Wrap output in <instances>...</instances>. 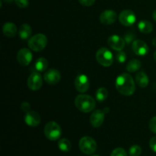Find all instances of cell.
Masks as SVG:
<instances>
[{
    "instance_id": "cell-1",
    "label": "cell",
    "mask_w": 156,
    "mask_h": 156,
    "mask_svg": "<svg viewBox=\"0 0 156 156\" xmlns=\"http://www.w3.org/2000/svg\"><path fill=\"white\" fill-rule=\"evenodd\" d=\"M115 86L117 91L124 96L132 95L136 90L133 79L128 73H123L117 78Z\"/></svg>"
},
{
    "instance_id": "cell-2",
    "label": "cell",
    "mask_w": 156,
    "mask_h": 156,
    "mask_svg": "<svg viewBox=\"0 0 156 156\" xmlns=\"http://www.w3.org/2000/svg\"><path fill=\"white\" fill-rule=\"evenodd\" d=\"M75 105L80 111L89 113L95 108V100L88 94H79L76 98Z\"/></svg>"
},
{
    "instance_id": "cell-3",
    "label": "cell",
    "mask_w": 156,
    "mask_h": 156,
    "mask_svg": "<svg viewBox=\"0 0 156 156\" xmlns=\"http://www.w3.org/2000/svg\"><path fill=\"white\" fill-rule=\"evenodd\" d=\"M44 134L49 140L55 141L60 138L62 135V129L57 123L50 121L47 123L44 127Z\"/></svg>"
},
{
    "instance_id": "cell-4",
    "label": "cell",
    "mask_w": 156,
    "mask_h": 156,
    "mask_svg": "<svg viewBox=\"0 0 156 156\" xmlns=\"http://www.w3.org/2000/svg\"><path fill=\"white\" fill-rule=\"evenodd\" d=\"M47 38L43 34L34 35L28 41V47H30V50L36 52H40L44 50L47 47Z\"/></svg>"
},
{
    "instance_id": "cell-5",
    "label": "cell",
    "mask_w": 156,
    "mask_h": 156,
    "mask_svg": "<svg viewBox=\"0 0 156 156\" xmlns=\"http://www.w3.org/2000/svg\"><path fill=\"white\" fill-rule=\"evenodd\" d=\"M96 59L100 65L105 67L111 66L114 62V56L106 47H101L96 53Z\"/></svg>"
},
{
    "instance_id": "cell-6",
    "label": "cell",
    "mask_w": 156,
    "mask_h": 156,
    "mask_svg": "<svg viewBox=\"0 0 156 156\" xmlns=\"http://www.w3.org/2000/svg\"><path fill=\"white\" fill-rule=\"evenodd\" d=\"M80 150L86 155H91L97 149V143L95 140L90 136H84L79 143Z\"/></svg>"
},
{
    "instance_id": "cell-7",
    "label": "cell",
    "mask_w": 156,
    "mask_h": 156,
    "mask_svg": "<svg viewBox=\"0 0 156 156\" xmlns=\"http://www.w3.org/2000/svg\"><path fill=\"white\" fill-rule=\"evenodd\" d=\"M42 76L37 72H34L29 76L27 79V86L32 91H37L42 87Z\"/></svg>"
},
{
    "instance_id": "cell-8",
    "label": "cell",
    "mask_w": 156,
    "mask_h": 156,
    "mask_svg": "<svg viewBox=\"0 0 156 156\" xmlns=\"http://www.w3.org/2000/svg\"><path fill=\"white\" fill-rule=\"evenodd\" d=\"M119 21L124 26L133 25L136 22L135 13L129 9L123 10L119 15Z\"/></svg>"
},
{
    "instance_id": "cell-9",
    "label": "cell",
    "mask_w": 156,
    "mask_h": 156,
    "mask_svg": "<svg viewBox=\"0 0 156 156\" xmlns=\"http://www.w3.org/2000/svg\"><path fill=\"white\" fill-rule=\"evenodd\" d=\"M90 82L88 80V78L87 76L84 74L79 75L76 78L75 80V87H76V90L81 93H84L87 91L89 88Z\"/></svg>"
},
{
    "instance_id": "cell-10",
    "label": "cell",
    "mask_w": 156,
    "mask_h": 156,
    "mask_svg": "<svg viewBox=\"0 0 156 156\" xmlns=\"http://www.w3.org/2000/svg\"><path fill=\"white\" fill-rule=\"evenodd\" d=\"M32 58V53L29 49L22 48L18 52L17 54V60L21 64V66H28L30 62H31Z\"/></svg>"
},
{
    "instance_id": "cell-11",
    "label": "cell",
    "mask_w": 156,
    "mask_h": 156,
    "mask_svg": "<svg viewBox=\"0 0 156 156\" xmlns=\"http://www.w3.org/2000/svg\"><path fill=\"white\" fill-rule=\"evenodd\" d=\"M124 38H122L121 37L118 35H112L108 39V44L111 48L113 50H117V51H120L125 47Z\"/></svg>"
},
{
    "instance_id": "cell-12",
    "label": "cell",
    "mask_w": 156,
    "mask_h": 156,
    "mask_svg": "<svg viewBox=\"0 0 156 156\" xmlns=\"http://www.w3.org/2000/svg\"><path fill=\"white\" fill-rule=\"evenodd\" d=\"M44 79L47 83L50 84V85H56V84L59 83L61 79L60 73L57 69H50L45 72Z\"/></svg>"
},
{
    "instance_id": "cell-13",
    "label": "cell",
    "mask_w": 156,
    "mask_h": 156,
    "mask_svg": "<svg viewBox=\"0 0 156 156\" xmlns=\"http://www.w3.org/2000/svg\"><path fill=\"white\" fill-rule=\"evenodd\" d=\"M24 122L27 126L35 127L41 123V117L36 111H30L26 113L25 116H24Z\"/></svg>"
},
{
    "instance_id": "cell-14",
    "label": "cell",
    "mask_w": 156,
    "mask_h": 156,
    "mask_svg": "<svg viewBox=\"0 0 156 156\" xmlns=\"http://www.w3.org/2000/svg\"><path fill=\"white\" fill-rule=\"evenodd\" d=\"M105 112L101 110H96L90 117V123L94 128L100 127L105 120Z\"/></svg>"
},
{
    "instance_id": "cell-15",
    "label": "cell",
    "mask_w": 156,
    "mask_h": 156,
    "mask_svg": "<svg viewBox=\"0 0 156 156\" xmlns=\"http://www.w3.org/2000/svg\"><path fill=\"white\" fill-rule=\"evenodd\" d=\"M117 13L114 10L108 9L101 14L100 21L104 24H112L117 20Z\"/></svg>"
},
{
    "instance_id": "cell-16",
    "label": "cell",
    "mask_w": 156,
    "mask_h": 156,
    "mask_svg": "<svg viewBox=\"0 0 156 156\" xmlns=\"http://www.w3.org/2000/svg\"><path fill=\"white\" fill-rule=\"evenodd\" d=\"M133 50L138 56H145L149 52V47L147 44L141 40H136L133 42Z\"/></svg>"
},
{
    "instance_id": "cell-17",
    "label": "cell",
    "mask_w": 156,
    "mask_h": 156,
    "mask_svg": "<svg viewBox=\"0 0 156 156\" xmlns=\"http://www.w3.org/2000/svg\"><path fill=\"white\" fill-rule=\"evenodd\" d=\"M3 34L6 37H13L16 35L18 29H17L16 25L12 22H7L3 25L2 27Z\"/></svg>"
},
{
    "instance_id": "cell-18",
    "label": "cell",
    "mask_w": 156,
    "mask_h": 156,
    "mask_svg": "<svg viewBox=\"0 0 156 156\" xmlns=\"http://www.w3.org/2000/svg\"><path fill=\"white\" fill-rule=\"evenodd\" d=\"M136 82L141 88H146L149 85V77L143 71H140L136 75Z\"/></svg>"
},
{
    "instance_id": "cell-19",
    "label": "cell",
    "mask_w": 156,
    "mask_h": 156,
    "mask_svg": "<svg viewBox=\"0 0 156 156\" xmlns=\"http://www.w3.org/2000/svg\"><path fill=\"white\" fill-rule=\"evenodd\" d=\"M139 30L143 34H149L153 30V25L152 23L146 20H143L138 24Z\"/></svg>"
},
{
    "instance_id": "cell-20",
    "label": "cell",
    "mask_w": 156,
    "mask_h": 156,
    "mask_svg": "<svg viewBox=\"0 0 156 156\" xmlns=\"http://www.w3.org/2000/svg\"><path fill=\"white\" fill-rule=\"evenodd\" d=\"M31 27L29 24H24L20 27L19 30H18V34L21 39L26 40L31 35Z\"/></svg>"
},
{
    "instance_id": "cell-21",
    "label": "cell",
    "mask_w": 156,
    "mask_h": 156,
    "mask_svg": "<svg viewBox=\"0 0 156 156\" xmlns=\"http://www.w3.org/2000/svg\"><path fill=\"white\" fill-rule=\"evenodd\" d=\"M141 68V62L139 59H131L126 65V70L129 73H135Z\"/></svg>"
},
{
    "instance_id": "cell-22",
    "label": "cell",
    "mask_w": 156,
    "mask_h": 156,
    "mask_svg": "<svg viewBox=\"0 0 156 156\" xmlns=\"http://www.w3.org/2000/svg\"><path fill=\"white\" fill-rule=\"evenodd\" d=\"M48 67V61L44 57H41L35 62V69L38 72H44Z\"/></svg>"
},
{
    "instance_id": "cell-23",
    "label": "cell",
    "mask_w": 156,
    "mask_h": 156,
    "mask_svg": "<svg viewBox=\"0 0 156 156\" xmlns=\"http://www.w3.org/2000/svg\"><path fill=\"white\" fill-rule=\"evenodd\" d=\"M95 96H96V99H97L98 101H99V102L104 101L106 100L107 98H108V91L107 90V88L102 87V88H98V89L97 90Z\"/></svg>"
},
{
    "instance_id": "cell-24",
    "label": "cell",
    "mask_w": 156,
    "mask_h": 156,
    "mask_svg": "<svg viewBox=\"0 0 156 156\" xmlns=\"http://www.w3.org/2000/svg\"><path fill=\"white\" fill-rule=\"evenodd\" d=\"M58 147H59V150L66 152L71 149L72 145L69 140L67 139H61L58 143Z\"/></svg>"
},
{
    "instance_id": "cell-25",
    "label": "cell",
    "mask_w": 156,
    "mask_h": 156,
    "mask_svg": "<svg viewBox=\"0 0 156 156\" xmlns=\"http://www.w3.org/2000/svg\"><path fill=\"white\" fill-rule=\"evenodd\" d=\"M142 153V148L140 146L134 145L131 146L129 150V156H140Z\"/></svg>"
},
{
    "instance_id": "cell-26",
    "label": "cell",
    "mask_w": 156,
    "mask_h": 156,
    "mask_svg": "<svg viewBox=\"0 0 156 156\" xmlns=\"http://www.w3.org/2000/svg\"><path fill=\"white\" fill-rule=\"evenodd\" d=\"M111 156H127V153L123 148H117L113 150Z\"/></svg>"
},
{
    "instance_id": "cell-27",
    "label": "cell",
    "mask_w": 156,
    "mask_h": 156,
    "mask_svg": "<svg viewBox=\"0 0 156 156\" xmlns=\"http://www.w3.org/2000/svg\"><path fill=\"white\" fill-rule=\"evenodd\" d=\"M136 38L135 34L133 33V32H128L126 34L124 37V41L126 44H130V43L133 42L134 40Z\"/></svg>"
},
{
    "instance_id": "cell-28",
    "label": "cell",
    "mask_w": 156,
    "mask_h": 156,
    "mask_svg": "<svg viewBox=\"0 0 156 156\" xmlns=\"http://www.w3.org/2000/svg\"><path fill=\"white\" fill-rule=\"evenodd\" d=\"M116 59H117L119 62H121V63L122 62H124L126 59V53H125V52L122 51V50L118 51V53L116 55Z\"/></svg>"
},
{
    "instance_id": "cell-29",
    "label": "cell",
    "mask_w": 156,
    "mask_h": 156,
    "mask_svg": "<svg viewBox=\"0 0 156 156\" xmlns=\"http://www.w3.org/2000/svg\"><path fill=\"white\" fill-rule=\"evenodd\" d=\"M15 2L16 5L21 9H24L29 5L28 0H15Z\"/></svg>"
},
{
    "instance_id": "cell-30",
    "label": "cell",
    "mask_w": 156,
    "mask_h": 156,
    "mask_svg": "<svg viewBox=\"0 0 156 156\" xmlns=\"http://www.w3.org/2000/svg\"><path fill=\"white\" fill-rule=\"evenodd\" d=\"M149 129L154 133H156V117H152L149 121Z\"/></svg>"
},
{
    "instance_id": "cell-31",
    "label": "cell",
    "mask_w": 156,
    "mask_h": 156,
    "mask_svg": "<svg viewBox=\"0 0 156 156\" xmlns=\"http://www.w3.org/2000/svg\"><path fill=\"white\" fill-rule=\"evenodd\" d=\"M79 3L83 6H91L94 5L95 0H79Z\"/></svg>"
},
{
    "instance_id": "cell-32",
    "label": "cell",
    "mask_w": 156,
    "mask_h": 156,
    "mask_svg": "<svg viewBox=\"0 0 156 156\" xmlns=\"http://www.w3.org/2000/svg\"><path fill=\"white\" fill-rule=\"evenodd\" d=\"M149 146L153 152H156V136L152 137L149 142Z\"/></svg>"
},
{
    "instance_id": "cell-33",
    "label": "cell",
    "mask_w": 156,
    "mask_h": 156,
    "mask_svg": "<svg viewBox=\"0 0 156 156\" xmlns=\"http://www.w3.org/2000/svg\"><path fill=\"white\" fill-rule=\"evenodd\" d=\"M30 105H29L28 102L24 101L21 104V109H22L24 111H25L26 113L28 112V111H29V110H30Z\"/></svg>"
},
{
    "instance_id": "cell-34",
    "label": "cell",
    "mask_w": 156,
    "mask_h": 156,
    "mask_svg": "<svg viewBox=\"0 0 156 156\" xmlns=\"http://www.w3.org/2000/svg\"><path fill=\"white\" fill-rule=\"evenodd\" d=\"M152 18H153V19L156 21V9L154 11L153 13H152Z\"/></svg>"
},
{
    "instance_id": "cell-35",
    "label": "cell",
    "mask_w": 156,
    "mask_h": 156,
    "mask_svg": "<svg viewBox=\"0 0 156 156\" xmlns=\"http://www.w3.org/2000/svg\"><path fill=\"white\" fill-rule=\"evenodd\" d=\"M152 44H153V46L156 47V37H155L153 40H152Z\"/></svg>"
},
{
    "instance_id": "cell-36",
    "label": "cell",
    "mask_w": 156,
    "mask_h": 156,
    "mask_svg": "<svg viewBox=\"0 0 156 156\" xmlns=\"http://www.w3.org/2000/svg\"><path fill=\"white\" fill-rule=\"evenodd\" d=\"M5 2H8V3H10V2H12V1H14V0H4Z\"/></svg>"
},
{
    "instance_id": "cell-37",
    "label": "cell",
    "mask_w": 156,
    "mask_h": 156,
    "mask_svg": "<svg viewBox=\"0 0 156 156\" xmlns=\"http://www.w3.org/2000/svg\"><path fill=\"white\" fill-rule=\"evenodd\" d=\"M153 57H154V59H155V60L156 61V51L155 52V53H154V55H153Z\"/></svg>"
},
{
    "instance_id": "cell-38",
    "label": "cell",
    "mask_w": 156,
    "mask_h": 156,
    "mask_svg": "<svg viewBox=\"0 0 156 156\" xmlns=\"http://www.w3.org/2000/svg\"><path fill=\"white\" fill-rule=\"evenodd\" d=\"M94 156H98V155H94Z\"/></svg>"
}]
</instances>
